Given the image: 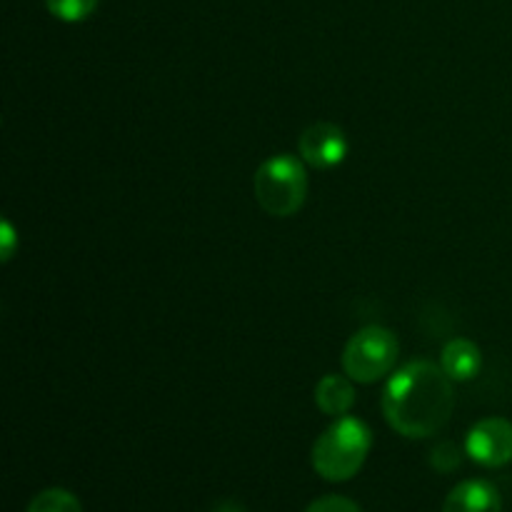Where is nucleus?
Here are the masks:
<instances>
[{
  "label": "nucleus",
  "instance_id": "nucleus-1",
  "mask_svg": "<svg viewBox=\"0 0 512 512\" xmlns=\"http://www.w3.org/2000/svg\"><path fill=\"white\" fill-rule=\"evenodd\" d=\"M380 405L395 433L410 440L430 438L440 433L453 415V380L440 365L413 360L390 375Z\"/></svg>",
  "mask_w": 512,
  "mask_h": 512
},
{
  "label": "nucleus",
  "instance_id": "nucleus-2",
  "mask_svg": "<svg viewBox=\"0 0 512 512\" xmlns=\"http://www.w3.org/2000/svg\"><path fill=\"white\" fill-rule=\"evenodd\" d=\"M373 448V433L358 418H335V423L315 440L313 470L328 483H345L363 470Z\"/></svg>",
  "mask_w": 512,
  "mask_h": 512
},
{
  "label": "nucleus",
  "instance_id": "nucleus-3",
  "mask_svg": "<svg viewBox=\"0 0 512 512\" xmlns=\"http://www.w3.org/2000/svg\"><path fill=\"white\" fill-rule=\"evenodd\" d=\"M253 193L260 208L273 218H293L308 198V170L295 155L283 153L265 160L253 178Z\"/></svg>",
  "mask_w": 512,
  "mask_h": 512
},
{
  "label": "nucleus",
  "instance_id": "nucleus-4",
  "mask_svg": "<svg viewBox=\"0 0 512 512\" xmlns=\"http://www.w3.org/2000/svg\"><path fill=\"white\" fill-rule=\"evenodd\" d=\"M400 343L393 330L368 325L348 340L343 350V373L353 383L373 385L388 378L398 363Z\"/></svg>",
  "mask_w": 512,
  "mask_h": 512
},
{
  "label": "nucleus",
  "instance_id": "nucleus-5",
  "mask_svg": "<svg viewBox=\"0 0 512 512\" xmlns=\"http://www.w3.org/2000/svg\"><path fill=\"white\" fill-rule=\"evenodd\" d=\"M465 453L483 468H503L512 463V423L505 418H485L470 428Z\"/></svg>",
  "mask_w": 512,
  "mask_h": 512
},
{
  "label": "nucleus",
  "instance_id": "nucleus-6",
  "mask_svg": "<svg viewBox=\"0 0 512 512\" xmlns=\"http://www.w3.org/2000/svg\"><path fill=\"white\" fill-rule=\"evenodd\" d=\"M298 155L315 170H330L348 155V138L335 123H313L298 140Z\"/></svg>",
  "mask_w": 512,
  "mask_h": 512
},
{
  "label": "nucleus",
  "instance_id": "nucleus-7",
  "mask_svg": "<svg viewBox=\"0 0 512 512\" xmlns=\"http://www.w3.org/2000/svg\"><path fill=\"white\" fill-rule=\"evenodd\" d=\"M443 512H503V498L488 480H465L450 490Z\"/></svg>",
  "mask_w": 512,
  "mask_h": 512
},
{
  "label": "nucleus",
  "instance_id": "nucleus-8",
  "mask_svg": "<svg viewBox=\"0 0 512 512\" xmlns=\"http://www.w3.org/2000/svg\"><path fill=\"white\" fill-rule=\"evenodd\" d=\"M440 368L445 370L453 383H468L483 368V353L478 345L468 338H453L443 348L440 355Z\"/></svg>",
  "mask_w": 512,
  "mask_h": 512
},
{
  "label": "nucleus",
  "instance_id": "nucleus-9",
  "mask_svg": "<svg viewBox=\"0 0 512 512\" xmlns=\"http://www.w3.org/2000/svg\"><path fill=\"white\" fill-rule=\"evenodd\" d=\"M315 405L330 418H345L355 405V388L348 375H325L315 385Z\"/></svg>",
  "mask_w": 512,
  "mask_h": 512
},
{
  "label": "nucleus",
  "instance_id": "nucleus-10",
  "mask_svg": "<svg viewBox=\"0 0 512 512\" xmlns=\"http://www.w3.org/2000/svg\"><path fill=\"white\" fill-rule=\"evenodd\" d=\"M28 512H83V505L68 490L48 488L30 500Z\"/></svg>",
  "mask_w": 512,
  "mask_h": 512
},
{
  "label": "nucleus",
  "instance_id": "nucleus-11",
  "mask_svg": "<svg viewBox=\"0 0 512 512\" xmlns=\"http://www.w3.org/2000/svg\"><path fill=\"white\" fill-rule=\"evenodd\" d=\"M100 0H45L50 15L63 23H83L95 13Z\"/></svg>",
  "mask_w": 512,
  "mask_h": 512
},
{
  "label": "nucleus",
  "instance_id": "nucleus-12",
  "mask_svg": "<svg viewBox=\"0 0 512 512\" xmlns=\"http://www.w3.org/2000/svg\"><path fill=\"white\" fill-rule=\"evenodd\" d=\"M305 512H363L350 498L343 495H323V498L313 500Z\"/></svg>",
  "mask_w": 512,
  "mask_h": 512
},
{
  "label": "nucleus",
  "instance_id": "nucleus-13",
  "mask_svg": "<svg viewBox=\"0 0 512 512\" xmlns=\"http://www.w3.org/2000/svg\"><path fill=\"white\" fill-rule=\"evenodd\" d=\"M0 238H3V263H8L10 258H13V250H15V230H13V225L8 223V220H5L3 223V228H0Z\"/></svg>",
  "mask_w": 512,
  "mask_h": 512
},
{
  "label": "nucleus",
  "instance_id": "nucleus-14",
  "mask_svg": "<svg viewBox=\"0 0 512 512\" xmlns=\"http://www.w3.org/2000/svg\"><path fill=\"white\" fill-rule=\"evenodd\" d=\"M215 512H245V510L240 508V505H235V503H218Z\"/></svg>",
  "mask_w": 512,
  "mask_h": 512
}]
</instances>
